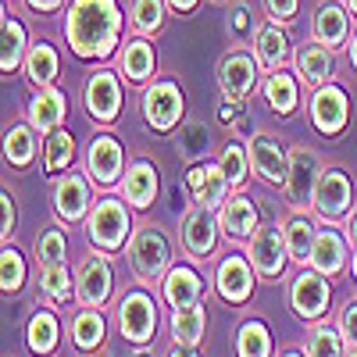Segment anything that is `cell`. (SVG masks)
Returning <instances> with one entry per match:
<instances>
[{"label": "cell", "mask_w": 357, "mask_h": 357, "mask_svg": "<svg viewBox=\"0 0 357 357\" xmlns=\"http://www.w3.org/2000/svg\"><path fill=\"white\" fill-rule=\"evenodd\" d=\"M65 114H68V100H65L61 89H57V86L36 89L33 104H29V126H33L40 136H50L54 129H61Z\"/></svg>", "instance_id": "7402d4cb"}, {"label": "cell", "mask_w": 357, "mask_h": 357, "mask_svg": "<svg viewBox=\"0 0 357 357\" xmlns=\"http://www.w3.org/2000/svg\"><path fill=\"white\" fill-rule=\"evenodd\" d=\"M247 154H250V172L268 186H286L289 178V154L275 143L272 132H254L247 143Z\"/></svg>", "instance_id": "8992f818"}, {"label": "cell", "mask_w": 357, "mask_h": 357, "mask_svg": "<svg viewBox=\"0 0 357 357\" xmlns=\"http://www.w3.org/2000/svg\"><path fill=\"white\" fill-rule=\"evenodd\" d=\"M75 161V139L65 129H54L43 143V172L47 175H61L68 172V165Z\"/></svg>", "instance_id": "e575fe53"}, {"label": "cell", "mask_w": 357, "mask_h": 357, "mask_svg": "<svg viewBox=\"0 0 357 357\" xmlns=\"http://www.w3.org/2000/svg\"><path fill=\"white\" fill-rule=\"evenodd\" d=\"M25 4L33 8V11H40V15H50V11H57V8H61L65 0H25Z\"/></svg>", "instance_id": "f907efd6"}, {"label": "cell", "mask_w": 357, "mask_h": 357, "mask_svg": "<svg viewBox=\"0 0 357 357\" xmlns=\"http://www.w3.org/2000/svg\"><path fill=\"white\" fill-rule=\"evenodd\" d=\"M247 257L254 264V272L261 279H279L282 268L289 261V247H286V232L275 229V225H264L250 236V247H247Z\"/></svg>", "instance_id": "9c48e42d"}, {"label": "cell", "mask_w": 357, "mask_h": 357, "mask_svg": "<svg viewBox=\"0 0 357 357\" xmlns=\"http://www.w3.org/2000/svg\"><path fill=\"white\" fill-rule=\"evenodd\" d=\"M225 22H229V33H232L236 40H247V36L257 33L254 22H250V8H247V4H232L229 15H225Z\"/></svg>", "instance_id": "bcb514c9"}, {"label": "cell", "mask_w": 357, "mask_h": 357, "mask_svg": "<svg viewBox=\"0 0 357 357\" xmlns=\"http://www.w3.org/2000/svg\"><path fill=\"white\" fill-rule=\"evenodd\" d=\"M350 65H354V68H357V33H354V36H350Z\"/></svg>", "instance_id": "db71d44e"}, {"label": "cell", "mask_w": 357, "mask_h": 357, "mask_svg": "<svg viewBox=\"0 0 357 357\" xmlns=\"http://www.w3.org/2000/svg\"><path fill=\"white\" fill-rule=\"evenodd\" d=\"M0 211H4V229L0 232H4V243H8V236L15 232V200H11V193L0 197Z\"/></svg>", "instance_id": "681fc988"}, {"label": "cell", "mask_w": 357, "mask_h": 357, "mask_svg": "<svg viewBox=\"0 0 357 357\" xmlns=\"http://www.w3.org/2000/svg\"><path fill=\"white\" fill-rule=\"evenodd\" d=\"M168 357H200V354H197L193 347H186V343H175V350H172Z\"/></svg>", "instance_id": "f5cc1de1"}, {"label": "cell", "mask_w": 357, "mask_h": 357, "mask_svg": "<svg viewBox=\"0 0 357 357\" xmlns=\"http://www.w3.org/2000/svg\"><path fill=\"white\" fill-rule=\"evenodd\" d=\"M86 175L93 178L100 190H111L118 178L126 175V154H122V143H118L111 132L97 136L86 151Z\"/></svg>", "instance_id": "30bf717a"}, {"label": "cell", "mask_w": 357, "mask_h": 357, "mask_svg": "<svg viewBox=\"0 0 357 357\" xmlns=\"http://www.w3.org/2000/svg\"><path fill=\"white\" fill-rule=\"evenodd\" d=\"M354 279H357V254H354Z\"/></svg>", "instance_id": "91938a15"}, {"label": "cell", "mask_w": 357, "mask_h": 357, "mask_svg": "<svg viewBox=\"0 0 357 357\" xmlns=\"http://www.w3.org/2000/svg\"><path fill=\"white\" fill-rule=\"evenodd\" d=\"M57 72H61V57H57V50H54L47 40H40V43L29 47V57H25V79L33 82L36 89L54 86Z\"/></svg>", "instance_id": "f1b7e54d"}, {"label": "cell", "mask_w": 357, "mask_h": 357, "mask_svg": "<svg viewBox=\"0 0 357 357\" xmlns=\"http://www.w3.org/2000/svg\"><path fill=\"white\" fill-rule=\"evenodd\" d=\"M36 136H40V132L29 126V122L11 126L8 136H4V161H8L11 168H29V161L36 158Z\"/></svg>", "instance_id": "d6a6232c"}, {"label": "cell", "mask_w": 357, "mask_h": 357, "mask_svg": "<svg viewBox=\"0 0 357 357\" xmlns=\"http://www.w3.org/2000/svg\"><path fill=\"white\" fill-rule=\"evenodd\" d=\"M29 57V36L15 15H4V25H0V72L11 75L18 68H25Z\"/></svg>", "instance_id": "d4e9b609"}, {"label": "cell", "mask_w": 357, "mask_h": 357, "mask_svg": "<svg viewBox=\"0 0 357 357\" xmlns=\"http://www.w3.org/2000/svg\"><path fill=\"white\" fill-rule=\"evenodd\" d=\"M311 33L321 47H343L347 43V33H350V18H347V8L340 4V0H325V4L314 8L311 15Z\"/></svg>", "instance_id": "603a6c76"}, {"label": "cell", "mask_w": 357, "mask_h": 357, "mask_svg": "<svg viewBox=\"0 0 357 357\" xmlns=\"http://www.w3.org/2000/svg\"><path fill=\"white\" fill-rule=\"evenodd\" d=\"M218 225H222V236H225V240H232V243L250 240V236L261 229L257 225V207L243 193H236V197H229L218 207Z\"/></svg>", "instance_id": "d6986e66"}, {"label": "cell", "mask_w": 357, "mask_h": 357, "mask_svg": "<svg viewBox=\"0 0 357 357\" xmlns=\"http://www.w3.org/2000/svg\"><path fill=\"white\" fill-rule=\"evenodd\" d=\"M129 207L118 197H100L93 204V211L86 215V236L89 243H97L100 250H118L129 240Z\"/></svg>", "instance_id": "7a4b0ae2"}, {"label": "cell", "mask_w": 357, "mask_h": 357, "mask_svg": "<svg viewBox=\"0 0 357 357\" xmlns=\"http://www.w3.org/2000/svg\"><path fill=\"white\" fill-rule=\"evenodd\" d=\"M158 186H161V178H158V168L151 161H132L122 175V197L136 211H146L158 200Z\"/></svg>", "instance_id": "ffe728a7"}, {"label": "cell", "mask_w": 357, "mask_h": 357, "mask_svg": "<svg viewBox=\"0 0 357 357\" xmlns=\"http://www.w3.org/2000/svg\"><path fill=\"white\" fill-rule=\"evenodd\" d=\"M218 165L225 168V178H229V186H236L240 190L243 183H247V175H250V154H247V146H240V143H225L222 146V158H218Z\"/></svg>", "instance_id": "60d3db41"}, {"label": "cell", "mask_w": 357, "mask_h": 357, "mask_svg": "<svg viewBox=\"0 0 357 357\" xmlns=\"http://www.w3.org/2000/svg\"><path fill=\"white\" fill-rule=\"evenodd\" d=\"M343 357H357V347H350V354H343Z\"/></svg>", "instance_id": "680465c9"}, {"label": "cell", "mask_w": 357, "mask_h": 357, "mask_svg": "<svg viewBox=\"0 0 357 357\" xmlns=\"http://www.w3.org/2000/svg\"><path fill=\"white\" fill-rule=\"evenodd\" d=\"M282 232H286L289 257H293V261H311V250H314V240H318L311 218H307V215H293Z\"/></svg>", "instance_id": "d590c367"}, {"label": "cell", "mask_w": 357, "mask_h": 357, "mask_svg": "<svg viewBox=\"0 0 357 357\" xmlns=\"http://www.w3.org/2000/svg\"><path fill=\"white\" fill-rule=\"evenodd\" d=\"M279 357H301V354H296V350H286V354H279Z\"/></svg>", "instance_id": "6f0895ef"}, {"label": "cell", "mask_w": 357, "mask_h": 357, "mask_svg": "<svg viewBox=\"0 0 357 357\" xmlns=\"http://www.w3.org/2000/svg\"><path fill=\"white\" fill-rule=\"evenodd\" d=\"M236 354L240 357H272V333L261 321H247L236 336Z\"/></svg>", "instance_id": "ab89813d"}, {"label": "cell", "mask_w": 357, "mask_h": 357, "mask_svg": "<svg viewBox=\"0 0 357 357\" xmlns=\"http://www.w3.org/2000/svg\"><path fill=\"white\" fill-rule=\"evenodd\" d=\"M264 100L275 114H293L296 104H301V86H296L293 72H272L264 79Z\"/></svg>", "instance_id": "4dcf8cb0"}, {"label": "cell", "mask_w": 357, "mask_h": 357, "mask_svg": "<svg viewBox=\"0 0 357 357\" xmlns=\"http://www.w3.org/2000/svg\"><path fill=\"white\" fill-rule=\"evenodd\" d=\"M211 132H207V126L204 122H197V118H190V122H183L178 126V136H175V151H178V158L183 161H190V165H197V161H204L207 154H211Z\"/></svg>", "instance_id": "1f68e13d"}, {"label": "cell", "mask_w": 357, "mask_h": 357, "mask_svg": "<svg viewBox=\"0 0 357 357\" xmlns=\"http://www.w3.org/2000/svg\"><path fill=\"white\" fill-rule=\"evenodd\" d=\"M183 111H186V97L172 79L151 82L143 89V118H146V126H154L158 132H172L183 122Z\"/></svg>", "instance_id": "5b68a950"}, {"label": "cell", "mask_w": 357, "mask_h": 357, "mask_svg": "<svg viewBox=\"0 0 357 357\" xmlns=\"http://www.w3.org/2000/svg\"><path fill=\"white\" fill-rule=\"evenodd\" d=\"M43 293L50 296L54 304H65L68 296H72V275H68V268L65 264H54V268H43V279H40Z\"/></svg>", "instance_id": "f6af8a7d"}, {"label": "cell", "mask_w": 357, "mask_h": 357, "mask_svg": "<svg viewBox=\"0 0 357 357\" xmlns=\"http://www.w3.org/2000/svg\"><path fill=\"white\" fill-rule=\"evenodd\" d=\"M25 343H29V350L40 354V357H47L57 347V318H54V311H36L33 318H29Z\"/></svg>", "instance_id": "8d00e7d4"}, {"label": "cell", "mask_w": 357, "mask_h": 357, "mask_svg": "<svg viewBox=\"0 0 357 357\" xmlns=\"http://www.w3.org/2000/svg\"><path fill=\"white\" fill-rule=\"evenodd\" d=\"M200 4V0H168V8H175V11H183V15H190L193 8Z\"/></svg>", "instance_id": "816d5d0a"}, {"label": "cell", "mask_w": 357, "mask_h": 357, "mask_svg": "<svg viewBox=\"0 0 357 357\" xmlns=\"http://www.w3.org/2000/svg\"><path fill=\"white\" fill-rule=\"evenodd\" d=\"M75 293L82 307H104L111 296V264L104 257H86L75 275Z\"/></svg>", "instance_id": "ac0fdd59"}, {"label": "cell", "mask_w": 357, "mask_h": 357, "mask_svg": "<svg viewBox=\"0 0 357 357\" xmlns=\"http://www.w3.org/2000/svg\"><path fill=\"white\" fill-rule=\"evenodd\" d=\"M136 357H151V354H136Z\"/></svg>", "instance_id": "94428289"}, {"label": "cell", "mask_w": 357, "mask_h": 357, "mask_svg": "<svg viewBox=\"0 0 357 357\" xmlns=\"http://www.w3.org/2000/svg\"><path fill=\"white\" fill-rule=\"evenodd\" d=\"M82 104H86V114L93 122H114L122 114V86H118L114 72H93L86 79V89H82Z\"/></svg>", "instance_id": "7c38bea8"}, {"label": "cell", "mask_w": 357, "mask_h": 357, "mask_svg": "<svg viewBox=\"0 0 357 357\" xmlns=\"http://www.w3.org/2000/svg\"><path fill=\"white\" fill-rule=\"evenodd\" d=\"M347 122H350V97L333 82L314 86V93H311V126L321 136H340L347 129Z\"/></svg>", "instance_id": "ba28073f"}, {"label": "cell", "mask_w": 357, "mask_h": 357, "mask_svg": "<svg viewBox=\"0 0 357 357\" xmlns=\"http://www.w3.org/2000/svg\"><path fill=\"white\" fill-rule=\"evenodd\" d=\"M286 54H289V40H286L279 22H268V25H261L254 33V57H257L261 68L279 72L282 61H286Z\"/></svg>", "instance_id": "484cf974"}, {"label": "cell", "mask_w": 357, "mask_h": 357, "mask_svg": "<svg viewBox=\"0 0 357 357\" xmlns=\"http://www.w3.org/2000/svg\"><path fill=\"white\" fill-rule=\"evenodd\" d=\"M36 254H40L43 268L65 264L68 261V236H65V229H57V225L43 229L40 232V243H36Z\"/></svg>", "instance_id": "b9f144b4"}, {"label": "cell", "mask_w": 357, "mask_h": 357, "mask_svg": "<svg viewBox=\"0 0 357 357\" xmlns=\"http://www.w3.org/2000/svg\"><path fill=\"white\" fill-rule=\"evenodd\" d=\"M321 172L325 168H321V161H318V154L311 151V146H293L289 151V178L282 186V197H286V204L293 207V211H307L311 207Z\"/></svg>", "instance_id": "277c9868"}, {"label": "cell", "mask_w": 357, "mask_h": 357, "mask_svg": "<svg viewBox=\"0 0 357 357\" xmlns=\"http://www.w3.org/2000/svg\"><path fill=\"white\" fill-rule=\"evenodd\" d=\"M165 4L168 0H132L129 4V22L139 36H158L165 25Z\"/></svg>", "instance_id": "f35d334b"}, {"label": "cell", "mask_w": 357, "mask_h": 357, "mask_svg": "<svg viewBox=\"0 0 357 357\" xmlns=\"http://www.w3.org/2000/svg\"><path fill=\"white\" fill-rule=\"evenodd\" d=\"M25 282V261L15 247L4 243V254H0V286H4V293H18Z\"/></svg>", "instance_id": "7bdbcfd3"}, {"label": "cell", "mask_w": 357, "mask_h": 357, "mask_svg": "<svg viewBox=\"0 0 357 357\" xmlns=\"http://www.w3.org/2000/svg\"><path fill=\"white\" fill-rule=\"evenodd\" d=\"M118 65H122V75H126L129 82L143 86V82H151V79H154L158 54H154V47L146 43L143 36H136V40H129V43L122 47V57H118Z\"/></svg>", "instance_id": "4316f807"}, {"label": "cell", "mask_w": 357, "mask_h": 357, "mask_svg": "<svg viewBox=\"0 0 357 357\" xmlns=\"http://www.w3.org/2000/svg\"><path fill=\"white\" fill-rule=\"evenodd\" d=\"M257 57L247 54V50H232L222 57V65H218V86H222V93L225 100L232 104H247V97L257 89Z\"/></svg>", "instance_id": "52a82bcc"}, {"label": "cell", "mask_w": 357, "mask_h": 357, "mask_svg": "<svg viewBox=\"0 0 357 357\" xmlns=\"http://www.w3.org/2000/svg\"><path fill=\"white\" fill-rule=\"evenodd\" d=\"M350 200H354V183H350V175L340 172V168H325L321 178H318V186H314V200H311V211L321 215V218H343L350 211Z\"/></svg>", "instance_id": "8fae6325"}, {"label": "cell", "mask_w": 357, "mask_h": 357, "mask_svg": "<svg viewBox=\"0 0 357 357\" xmlns=\"http://www.w3.org/2000/svg\"><path fill=\"white\" fill-rule=\"evenodd\" d=\"M72 343L75 350H97L104 343V318L97 307H86L72 318Z\"/></svg>", "instance_id": "74e56055"}, {"label": "cell", "mask_w": 357, "mask_h": 357, "mask_svg": "<svg viewBox=\"0 0 357 357\" xmlns=\"http://www.w3.org/2000/svg\"><path fill=\"white\" fill-rule=\"evenodd\" d=\"M118 329L126 340L132 343H151L154 329H158V311L154 301L146 293H129L122 304H118Z\"/></svg>", "instance_id": "4fadbf2b"}, {"label": "cell", "mask_w": 357, "mask_h": 357, "mask_svg": "<svg viewBox=\"0 0 357 357\" xmlns=\"http://www.w3.org/2000/svg\"><path fill=\"white\" fill-rule=\"evenodd\" d=\"M329 296H333V289H329V282H325V275L311 268V272H301L293 279L289 304L301 318H321L325 307H329Z\"/></svg>", "instance_id": "9a60e30c"}, {"label": "cell", "mask_w": 357, "mask_h": 357, "mask_svg": "<svg viewBox=\"0 0 357 357\" xmlns=\"http://www.w3.org/2000/svg\"><path fill=\"white\" fill-rule=\"evenodd\" d=\"M168 261L172 247L161 229H139L129 240V264L139 282H158L161 275H168Z\"/></svg>", "instance_id": "3957f363"}, {"label": "cell", "mask_w": 357, "mask_h": 357, "mask_svg": "<svg viewBox=\"0 0 357 357\" xmlns=\"http://www.w3.org/2000/svg\"><path fill=\"white\" fill-rule=\"evenodd\" d=\"M215 286L222 293V301L229 304H243L250 301V293H254V264L243 261V257H225L218 264V275H215Z\"/></svg>", "instance_id": "44dd1931"}, {"label": "cell", "mask_w": 357, "mask_h": 357, "mask_svg": "<svg viewBox=\"0 0 357 357\" xmlns=\"http://www.w3.org/2000/svg\"><path fill=\"white\" fill-rule=\"evenodd\" d=\"M333 72H336V61H333V50L329 47H321L318 40L296 47V75H301L307 86L333 82Z\"/></svg>", "instance_id": "cb8c5ba5"}, {"label": "cell", "mask_w": 357, "mask_h": 357, "mask_svg": "<svg viewBox=\"0 0 357 357\" xmlns=\"http://www.w3.org/2000/svg\"><path fill=\"white\" fill-rule=\"evenodd\" d=\"M54 211L65 225L89 215V183H86V175L65 172V178H57L54 183Z\"/></svg>", "instance_id": "e0dca14e"}, {"label": "cell", "mask_w": 357, "mask_h": 357, "mask_svg": "<svg viewBox=\"0 0 357 357\" xmlns=\"http://www.w3.org/2000/svg\"><path fill=\"white\" fill-rule=\"evenodd\" d=\"M65 40L79 57L107 61L122 40V11L114 0H72L65 18Z\"/></svg>", "instance_id": "6da1fadb"}, {"label": "cell", "mask_w": 357, "mask_h": 357, "mask_svg": "<svg viewBox=\"0 0 357 357\" xmlns=\"http://www.w3.org/2000/svg\"><path fill=\"white\" fill-rule=\"evenodd\" d=\"M186 190L193 193V204H200V207H211V211H218V207L229 200V178H225V168L222 165H193L190 172H186Z\"/></svg>", "instance_id": "5bb4252c"}, {"label": "cell", "mask_w": 357, "mask_h": 357, "mask_svg": "<svg viewBox=\"0 0 357 357\" xmlns=\"http://www.w3.org/2000/svg\"><path fill=\"white\" fill-rule=\"evenodd\" d=\"M340 336L347 347H357V301H347L340 311Z\"/></svg>", "instance_id": "7dc6e473"}, {"label": "cell", "mask_w": 357, "mask_h": 357, "mask_svg": "<svg viewBox=\"0 0 357 357\" xmlns=\"http://www.w3.org/2000/svg\"><path fill=\"white\" fill-rule=\"evenodd\" d=\"M350 247H357V215L350 218Z\"/></svg>", "instance_id": "11a10c76"}, {"label": "cell", "mask_w": 357, "mask_h": 357, "mask_svg": "<svg viewBox=\"0 0 357 357\" xmlns=\"http://www.w3.org/2000/svg\"><path fill=\"white\" fill-rule=\"evenodd\" d=\"M343 264H347V240H343L336 229L318 232L314 250H311V268L329 279V275H340L343 272Z\"/></svg>", "instance_id": "83f0119b"}, {"label": "cell", "mask_w": 357, "mask_h": 357, "mask_svg": "<svg viewBox=\"0 0 357 357\" xmlns=\"http://www.w3.org/2000/svg\"><path fill=\"white\" fill-rule=\"evenodd\" d=\"M347 8H350V11L357 15V0H347Z\"/></svg>", "instance_id": "9f6ffc18"}, {"label": "cell", "mask_w": 357, "mask_h": 357, "mask_svg": "<svg viewBox=\"0 0 357 357\" xmlns=\"http://www.w3.org/2000/svg\"><path fill=\"white\" fill-rule=\"evenodd\" d=\"M296 8H301V0H264V11H268V18L279 22V25H286V22L296 15Z\"/></svg>", "instance_id": "c3c4849f"}, {"label": "cell", "mask_w": 357, "mask_h": 357, "mask_svg": "<svg viewBox=\"0 0 357 357\" xmlns=\"http://www.w3.org/2000/svg\"><path fill=\"white\" fill-rule=\"evenodd\" d=\"M218 229L222 225H218L211 207L193 204L186 211V218H183V243H186V250L193 257H211L215 254V240H218Z\"/></svg>", "instance_id": "2e32d148"}, {"label": "cell", "mask_w": 357, "mask_h": 357, "mask_svg": "<svg viewBox=\"0 0 357 357\" xmlns=\"http://www.w3.org/2000/svg\"><path fill=\"white\" fill-rule=\"evenodd\" d=\"M307 357H343V336L325 325H314L307 333Z\"/></svg>", "instance_id": "ee69618b"}, {"label": "cell", "mask_w": 357, "mask_h": 357, "mask_svg": "<svg viewBox=\"0 0 357 357\" xmlns=\"http://www.w3.org/2000/svg\"><path fill=\"white\" fill-rule=\"evenodd\" d=\"M204 325H207V314H204L200 304L175 307L172 311V340L175 343H186V347H197L204 340Z\"/></svg>", "instance_id": "836d02e7"}, {"label": "cell", "mask_w": 357, "mask_h": 357, "mask_svg": "<svg viewBox=\"0 0 357 357\" xmlns=\"http://www.w3.org/2000/svg\"><path fill=\"white\" fill-rule=\"evenodd\" d=\"M161 293L172 307H186V304H197V296L204 289V279L193 272V268H168V275L161 279Z\"/></svg>", "instance_id": "f546056e"}]
</instances>
